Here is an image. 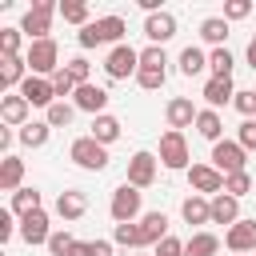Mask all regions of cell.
I'll return each instance as SVG.
<instances>
[{"instance_id":"1","label":"cell","mask_w":256,"mask_h":256,"mask_svg":"<svg viewBox=\"0 0 256 256\" xmlns=\"http://www.w3.org/2000/svg\"><path fill=\"white\" fill-rule=\"evenodd\" d=\"M124 32H128V24H124L120 16H100V20H92V24H84V28H80L76 44H80V48H96V44H124Z\"/></svg>"},{"instance_id":"2","label":"cell","mask_w":256,"mask_h":256,"mask_svg":"<svg viewBox=\"0 0 256 256\" xmlns=\"http://www.w3.org/2000/svg\"><path fill=\"white\" fill-rule=\"evenodd\" d=\"M24 60H28V72H32V76H48V80L64 68V64H60V44H56L52 36L28 44V56H24Z\"/></svg>"},{"instance_id":"3","label":"cell","mask_w":256,"mask_h":256,"mask_svg":"<svg viewBox=\"0 0 256 256\" xmlns=\"http://www.w3.org/2000/svg\"><path fill=\"white\" fill-rule=\"evenodd\" d=\"M52 12H60V4L56 0H36L28 12H24V20H20V32L36 44V40H48V32H52Z\"/></svg>"},{"instance_id":"4","label":"cell","mask_w":256,"mask_h":256,"mask_svg":"<svg viewBox=\"0 0 256 256\" xmlns=\"http://www.w3.org/2000/svg\"><path fill=\"white\" fill-rule=\"evenodd\" d=\"M164 80H168V56H164V48H156V44H152V48H144V52H140V72H136V84L152 92V88H160Z\"/></svg>"},{"instance_id":"5","label":"cell","mask_w":256,"mask_h":256,"mask_svg":"<svg viewBox=\"0 0 256 256\" xmlns=\"http://www.w3.org/2000/svg\"><path fill=\"white\" fill-rule=\"evenodd\" d=\"M104 72H108V80H128V76H136V72H140V52H136L132 44H116V48L104 56Z\"/></svg>"},{"instance_id":"6","label":"cell","mask_w":256,"mask_h":256,"mask_svg":"<svg viewBox=\"0 0 256 256\" xmlns=\"http://www.w3.org/2000/svg\"><path fill=\"white\" fill-rule=\"evenodd\" d=\"M68 156H72L80 168H88V172H100V168H108V148H104L100 140H92V136H80V140H72Z\"/></svg>"},{"instance_id":"7","label":"cell","mask_w":256,"mask_h":256,"mask_svg":"<svg viewBox=\"0 0 256 256\" xmlns=\"http://www.w3.org/2000/svg\"><path fill=\"white\" fill-rule=\"evenodd\" d=\"M108 212H112V220H116V224H136V216H140V188H132V184L124 180V184L112 192Z\"/></svg>"},{"instance_id":"8","label":"cell","mask_w":256,"mask_h":256,"mask_svg":"<svg viewBox=\"0 0 256 256\" xmlns=\"http://www.w3.org/2000/svg\"><path fill=\"white\" fill-rule=\"evenodd\" d=\"M160 164H164V168H172V172L188 168V140H184V132L168 128V132L160 136Z\"/></svg>"},{"instance_id":"9","label":"cell","mask_w":256,"mask_h":256,"mask_svg":"<svg viewBox=\"0 0 256 256\" xmlns=\"http://www.w3.org/2000/svg\"><path fill=\"white\" fill-rule=\"evenodd\" d=\"M244 148L236 144V140H220V144H212V168L216 172H224V176H232V172H248L244 168Z\"/></svg>"},{"instance_id":"10","label":"cell","mask_w":256,"mask_h":256,"mask_svg":"<svg viewBox=\"0 0 256 256\" xmlns=\"http://www.w3.org/2000/svg\"><path fill=\"white\" fill-rule=\"evenodd\" d=\"M20 96H24L32 108H44V112L56 104V88H52V80H48V76H32V72H28V80L20 84Z\"/></svg>"},{"instance_id":"11","label":"cell","mask_w":256,"mask_h":256,"mask_svg":"<svg viewBox=\"0 0 256 256\" xmlns=\"http://www.w3.org/2000/svg\"><path fill=\"white\" fill-rule=\"evenodd\" d=\"M188 184L204 196V192H212V196H220L224 192V172H216L212 164H192L188 168Z\"/></svg>"},{"instance_id":"12","label":"cell","mask_w":256,"mask_h":256,"mask_svg":"<svg viewBox=\"0 0 256 256\" xmlns=\"http://www.w3.org/2000/svg\"><path fill=\"white\" fill-rule=\"evenodd\" d=\"M156 164H160V160H156L152 152H136V156L128 160V184H132V188H148V184L156 180Z\"/></svg>"},{"instance_id":"13","label":"cell","mask_w":256,"mask_h":256,"mask_svg":"<svg viewBox=\"0 0 256 256\" xmlns=\"http://www.w3.org/2000/svg\"><path fill=\"white\" fill-rule=\"evenodd\" d=\"M196 116H200V112L192 108V100H188V96H172V100H168V108H164V120H168V128H176V132H180V128H192V124H196Z\"/></svg>"},{"instance_id":"14","label":"cell","mask_w":256,"mask_h":256,"mask_svg":"<svg viewBox=\"0 0 256 256\" xmlns=\"http://www.w3.org/2000/svg\"><path fill=\"white\" fill-rule=\"evenodd\" d=\"M144 36H148L156 48H164V40L176 36V16H172V12H156V16H148V20H144Z\"/></svg>"},{"instance_id":"15","label":"cell","mask_w":256,"mask_h":256,"mask_svg":"<svg viewBox=\"0 0 256 256\" xmlns=\"http://www.w3.org/2000/svg\"><path fill=\"white\" fill-rule=\"evenodd\" d=\"M76 108L80 112H92V116H104V108H108V92L100 88V84H80L76 92Z\"/></svg>"},{"instance_id":"16","label":"cell","mask_w":256,"mask_h":256,"mask_svg":"<svg viewBox=\"0 0 256 256\" xmlns=\"http://www.w3.org/2000/svg\"><path fill=\"white\" fill-rule=\"evenodd\" d=\"M20 240H24V244H48V240H52V232H48V212H44V208L20 220Z\"/></svg>"},{"instance_id":"17","label":"cell","mask_w":256,"mask_h":256,"mask_svg":"<svg viewBox=\"0 0 256 256\" xmlns=\"http://www.w3.org/2000/svg\"><path fill=\"white\" fill-rule=\"evenodd\" d=\"M224 244L232 252H256V220H236L224 236Z\"/></svg>"},{"instance_id":"18","label":"cell","mask_w":256,"mask_h":256,"mask_svg":"<svg viewBox=\"0 0 256 256\" xmlns=\"http://www.w3.org/2000/svg\"><path fill=\"white\" fill-rule=\"evenodd\" d=\"M204 100H208V108H212V112H216V108H224V104H232V100H236L232 76H212V80L204 84Z\"/></svg>"},{"instance_id":"19","label":"cell","mask_w":256,"mask_h":256,"mask_svg":"<svg viewBox=\"0 0 256 256\" xmlns=\"http://www.w3.org/2000/svg\"><path fill=\"white\" fill-rule=\"evenodd\" d=\"M28 108H32V104H28L20 92H16V96H4V100H0V120H4L8 128H24V120H28Z\"/></svg>"},{"instance_id":"20","label":"cell","mask_w":256,"mask_h":256,"mask_svg":"<svg viewBox=\"0 0 256 256\" xmlns=\"http://www.w3.org/2000/svg\"><path fill=\"white\" fill-rule=\"evenodd\" d=\"M88 212V196L84 192H60L56 196V216L60 220H80Z\"/></svg>"},{"instance_id":"21","label":"cell","mask_w":256,"mask_h":256,"mask_svg":"<svg viewBox=\"0 0 256 256\" xmlns=\"http://www.w3.org/2000/svg\"><path fill=\"white\" fill-rule=\"evenodd\" d=\"M180 216L188 224H212V200H204L200 192H192L184 204H180Z\"/></svg>"},{"instance_id":"22","label":"cell","mask_w":256,"mask_h":256,"mask_svg":"<svg viewBox=\"0 0 256 256\" xmlns=\"http://www.w3.org/2000/svg\"><path fill=\"white\" fill-rule=\"evenodd\" d=\"M240 220V200L236 196H228V192H220V196H212V224H236Z\"/></svg>"},{"instance_id":"23","label":"cell","mask_w":256,"mask_h":256,"mask_svg":"<svg viewBox=\"0 0 256 256\" xmlns=\"http://www.w3.org/2000/svg\"><path fill=\"white\" fill-rule=\"evenodd\" d=\"M24 80H28V60H24V56L0 60V88H16V84H24Z\"/></svg>"},{"instance_id":"24","label":"cell","mask_w":256,"mask_h":256,"mask_svg":"<svg viewBox=\"0 0 256 256\" xmlns=\"http://www.w3.org/2000/svg\"><path fill=\"white\" fill-rule=\"evenodd\" d=\"M168 236V216L164 212H144V220H140V240L144 244H160Z\"/></svg>"},{"instance_id":"25","label":"cell","mask_w":256,"mask_h":256,"mask_svg":"<svg viewBox=\"0 0 256 256\" xmlns=\"http://www.w3.org/2000/svg\"><path fill=\"white\" fill-rule=\"evenodd\" d=\"M196 132H200L204 140H212V144H220V140H224V120H220V112H212V108H204V112L196 116Z\"/></svg>"},{"instance_id":"26","label":"cell","mask_w":256,"mask_h":256,"mask_svg":"<svg viewBox=\"0 0 256 256\" xmlns=\"http://www.w3.org/2000/svg\"><path fill=\"white\" fill-rule=\"evenodd\" d=\"M88 136H92V140H100V144L108 148L112 140H120V120H116V116H108V112H104V116H92V132H88Z\"/></svg>"},{"instance_id":"27","label":"cell","mask_w":256,"mask_h":256,"mask_svg":"<svg viewBox=\"0 0 256 256\" xmlns=\"http://www.w3.org/2000/svg\"><path fill=\"white\" fill-rule=\"evenodd\" d=\"M48 132H52L48 120H32V124H24V128L16 132V140H20L24 148H44V144H48Z\"/></svg>"},{"instance_id":"28","label":"cell","mask_w":256,"mask_h":256,"mask_svg":"<svg viewBox=\"0 0 256 256\" xmlns=\"http://www.w3.org/2000/svg\"><path fill=\"white\" fill-rule=\"evenodd\" d=\"M20 180H24V160L20 156H4V164H0V188L4 192H20Z\"/></svg>"},{"instance_id":"29","label":"cell","mask_w":256,"mask_h":256,"mask_svg":"<svg viewBox=\"0 0 256 256\" xmlns=\"http://www.w3.org/2000/svg\"><path fill=\"white\" fill-rule=\"evenodd\" d=\"M184 252H188V256H216V252H220V236H212V232H192V236L184 240Z\"/></svg>"},{"instance_id":"30","label":"cell","mask_w":256,"mask_h":256,"mask_svg":"<svg viewBox=\"0 0 256 256\" xmlns=\"http://www.w3.org/2000/svg\"><path fill=\"white\" fill-rule=\"evenodd\" d=\"M200 36H204V44L224 48V40H228V20H224V16H208V20L200 24Z\"/></svg>"},{"instance_id":"31","label":"cell","mask_w":256,"mask_h":256,"mask_svg":"<svg viewBox=\"0 0 256 256\" xmlns=\"http://www.w3.org/2000/svg\"><path fill=\"white\" fill-rule=\"evenodd\" d=\"M12 212L24 220V216H32V212H40V192L36 188H20V192H12Z\"/></svg>"},{"instance_id":"32","label":"cell","mask_w":256,"mask_h":256,"mask_svg":"<svg viewBox=\"0 0 256 256\" xmlns=\"http://www.w3.org/2000/svg\"><path fill=\"white\" fill-rule=\"evenodd\" d=\"M204 68H208V56H204L200 48H192V44H188V48L180 52V72H184V76H200Z\"/></svg>"},{"instance_id":"33","label":"cell","mask_w":256,"mask_h":256,"mask_svg":"<svg viewBox=\"0 0 256 256\" xmlns=\"http://www.w3.org/2000/svg\"><path fill=\"white\" fill-rule=\"evenodd\" d=\"M60 16H64L68 24H80V28H84V24H92V20H88V4H84V0H64V4H60Z\"/></svg>"},{"instance_id":"34","label":"cell","mask_w":256,"mask_h":256,"mask_svg":"<svg viewBox=\"0 0 256 256\" xmlns=\"http://www.w3.org/2000/svg\"><path fill=\"white\" fill-rule=\"evenodd\" d=\"M72 116H76V104H64V100H56V104L48 108V116H44V120H48L52 128H68V124H72Z\"/></svg>"},{"instance_id":"35","label":"cell","mask_w":256,"mask_h":256,"mask_svg":"<svg viewBox=\"0 0 256 256\" xmlns=\"http://www.w3.org/2000/svg\"><path fill=\"white\" fill-rule=\"evenodd\" d=\"M76 236L72 232H52V240H48V252L52 256H76Z\"/></svg>"},{"instance_id":"36","label":"cell","mask_w":256,"mask_h":256,"mask_svg":"<svg viewBox=\"0 0 256 256\" xmlns=\"http://www.w3.org/2000/svg\"><path fill=\"white\" fill-rule=\"evenodd\" d=\"M232 52L228 48H212V56H208V68H212V76H232Z\"/></svg>"},{"instance_id":"37","label":"cell","mask_w":256,"mask_h":256,"mask_svg":"<svg viewBox=\"0 0 256 256\" xmlns=\"http://www.w3.org/2000/svg\"><path fill=\"white\" fill-rule=\"evenodd\" d=\"M224 192L236 196V200L248 196V192H252V176H248V172H232V176H224Z\"/></svg>"},{"instance_id":"38","label":"cell","mask_w":256,"mask_h":256,"mask_svg":"<svg viewBox=\"0 0 256 256\" xmlns=\"http://www.w3.org/2000/svg\"><path fill=\"white\" fill-rule=\"evenodd\" d=\"M112 240L124 244V248H144V240H140V224H116Z\"/></svg>"},{"instance_id":"39","label":"cell","mask_w":256,"mask_h":256,"mask_svg":"<svg viewBox=\"0 0 256 256\" xmlns=\"http://www.w3.org/2000/svg\"><path fill=\"white\" fill-rule=\"evenodd\" d=\"M0 56H20V28H0Z\"/></svg>"},{"instance_id":"40","label":"cell","mask_w":256,"mask_h":256,"mask_svg":"<svg viewBox=\"0 0 256 256\" xmlns=\"http://www.w3.org/2000/svg\"><path fill=\"white\" fill-rule=\"evenodd\" d=\"M76 256H112V244L108 240H80Z\"/></svg>"},{"instance_id":"41","label":"cell","mask_w":256,"mask_h":256,"mask_svg":"<svg viewBox=\"0 0 256 256\" xmlns=\"http://www.w3.org/2000/svg\"><path fill=\"white\" fill-rule=\"evenodd\" d=\"M52 88H56V96H68V92H76L80 84L72 80V72H68V68H60V72L52 76Z\"/></svg>"},{"instance_id":"42","label":"cell","mask_w":256,"mask_h":256,"mask_svg":"<svg viewBox=\"0 0 256 256\" xmlns=\"http://www.w3.org/2000/svg\"><path fill=\"white\" fill-rule=\"evenodd\" d=\"M236 144H240L244 152H252V148H256V120H244V124H240V132H236Z\"/></svg>"},{"instance_id":"43","label":"cell","mask_w":256,"mask_h":256,"mask_svg":"<svg viewBox=\"0 0 256 256\" xmlns=\"http://www.w3.org/2000/svg\"><path fill=\"white\" fill-rule=\"evenodd\" d=\"M252 12V0H228L224 4V20H244Z\"/></svg>"},{"instance_id":"44","label":"cell","mask_w":256,"mask_h":256,"mask_svg":"<svg viewBox=\"0 0 256 256\" xmlns=\"http://www.w3.org/2000/svg\"><path fill=\"white\" fill-rule=\"evenodd\" d=\"M232 108H236L240 116H256V92H236Z\"/></svg>"},{"instance_id":"45","label":"cell","mask_w":256,"mask_h":256,"mask_svg":"<svg viewBox=\"0 0 256 256\" xmlns=\"http://www.w3.org/2000/svg\"><path fill=\"white\" fill-rule=\"evenodd\" d=\"M156 256H188V252H184V240H176V236H164V240L156 244Z\"/></svg>"},{"instance_id":"46","label":"cell","mask_w":256,"mask_h":256,"mask_svg":"<svg viewBox=\"0 0 256 256\" xmlns=\"http://www.w3.org/2000/svg\"><path fill=\"white\" fill-rule=\"evenodd\" d=\"M64 68L72 72V80H76V84H88V72H92V68H88V60H84V56H76V60H68Z\"/></svg>"},{"instance_id":"47","label":"cell","mask_w":256,"mask_h":256,"mask_svg":"<svg viewBox=\"0 0 256 256\" xmlns=\"http://www.w3.org/2000/svg\"><path fill=\"white\" fill-rule=\"evenodd\" d=\"M12 216H16V212H12V208H8V212H0V240H12V232H20V228H16V220H12Z\"/></svg>"},{"instance_id":"48","label":"cell","mask_w":256,"mask_h":256,"mask_svg":"<svg viewBox=\"0 0 256 256\" xmlns=\"http://www.w3.org/2000/svg\"><path fill=\"white\" fill-rule=\"evenodd\" d=\"M0 148H4V152L12 148V128H0ZM8 156H12V152H8Z\"/></svg>"},{"instance_id":"49","label":"cell","mask_w":256,"mask_h":256,"mask_svg":"<svg viewBox=\"0 0 256 256\" xmlns=\"http://www.w3.org/2000/svg\"><path fill=\"white\" fill-rule=\"evenodd\" d=\"M248 64H252V68H256V36H252V40H248Z\"/></svg>"}]
</instances>
